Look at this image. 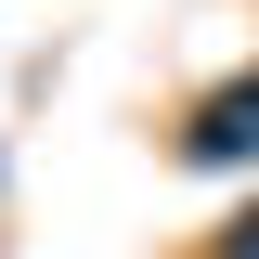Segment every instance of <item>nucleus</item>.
<instances>
[{
    "label": "nucleus",
    "mask_w": 259,
    "mask_h": 259,
    "mask_svg": "<svg viewBox=\"0 0 259 259\" xmlns=\"http://www.w3.org/2000/svg\"><path fill=\"white\" fill-rule=\"evenodd\" d=\"M246 143H259V65L233 78V91H207V104H194L168 156H194V168H221V156H246Z\"/></svg>",
    "instance_id": "obj_1"
},
{
    "label": "nucleus",
    "mask_w": 259,
    "mask_h": 259,
    "mask_svg": "<svg viewBox=\"0 0 259 259\" xmlns=\"http://www.w3.org/2000/svg\"><path fill=\"white\" fill-rule=\"evenodd\" d=\"M207 259H259V207H246V221H233V233H221Z\"/></svg>",
    "instance_id": "obj_2"
}]
</instances>
